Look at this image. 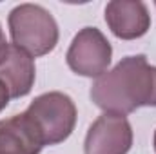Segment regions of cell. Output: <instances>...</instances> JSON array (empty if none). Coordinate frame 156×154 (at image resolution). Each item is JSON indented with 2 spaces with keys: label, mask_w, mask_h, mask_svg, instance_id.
<instances>
[{
  "label": "cell",
  "mask_w": 156,
  "mask_h": 154,
  "mask_svg": "<svg viewBox=\"0 0 156 154\" xmlns=\"http://www.w3.org/2000/svg\"><path fill=\"white\" fill-rule=\"evenodd\" d=\"M153 145H154V151H156V131H154V138H153Z\"/></svg>",
  "instance_id": "8fae6325"
},
{
  "label": "cell",
  "mask_w": 156,
  "mask_h": 154,
  "mask_svg": "<svg viewBox=\"0 0 156 154\" xmlns=\"http://www.w3.org/2000/svg\"><path fill=\"white\" fill-rule=\"evenodd\" d=\"M91 100L104 113L131 114L140 107H156V65L145 54L125 56L94 80Z\"/></svg>",
  "instance_id": "6da1fadb"
},
{
  "label": "cell",
  "mask_w": 156,
  "mask_h": 154,
  "mask_svg": "<svg viewBox=\"0 0 156 154\" xmlns=\"http://www.w3.org/2000/svg\"><path fill=\"white\" fill-rule=\"evenodd\" d=\"M44 143L24 114L0 120V154H40Z\"/></svg>",
  "instance_id": "ba28073f"
},
{
  "label": "cell",
  "mask_w": 156,
  "mask_h": 154,
  "mask_svg": "<svg viewBox=\"0 0 156 154\" xmlns=\"http://www.w3.org/2000/svg\"><path fill=\"white\" fill-rule=\"evenodd\" d=\"M154 5H156V2H154Z\"/></svg>",
  "instance_id": "7c38bea8"
},
{
  "label": "cell",
  "mask_w": 156,
  "mask_h": 154,
  "mask_svg": "<svg viewBox=\"0 0 156 154\" xmlns=\"http://www.w3.org/2000/svg\"><path fill=\"white\" fill-rule=\"evenodd\" d=\"M133 145V127L122 114L104 113L87 131L83 154H127Z\"/></svg>",
  "instance_id": "5b68a950"
},
{
  "label": "cell",
  "mask_w": 156,
  "mask_h": 154,
  "mask_svg": "<svg viewBox=\"0 0 156 154\" xmlns=\"http://www.w3.org/2000/svg\"><path fill=\"white\" fill-rule=\"evenodd\" d=\"M35 60L15 44L0 49V82L7 87L11 98L27 96L35 85Z\"/></svg>",
  "instance_id": "8992f818"
},
{
  "label": "cell",
  "mask_w": 156,
  "mask_h": 154,
  "mask_svg": "<svg viewBox=\"0 0 156 154\" xmlns=\"http://www.w3.org/2000/svg\"><path fill=\"white\" fill-rule=\"evenodd\" d=\"M105 22L116 38L136 40L149 31L151 15L140 0H113L105 5Z\"/></svg>",
  "instance_id": "52a82bcc"
},
{
  "label": "cell",
  "mask_w": 156,
  "mask_h": 154,
  "mask_svg": "<svg viewBox=\"0 0 156 154\" xmlns=\"http://www.w3.org/2000/svg\"><path fill=\"white\" fill-rule=\"evenodd\" d=\"M111 58L113 47L98 27L80 29L66 54L69 69L85 78H98L107 73Z\"/></svg>",
  "instance_id": "277c9868"
},
{
  "label": "cell",
  "mask_w": 156,
  "mask_h": 154,
  "mask_svg": "<svg viewBox=\"0 0 156 154\" xmlns=\"http://www.w3.org/2000/svg\"><path fill=\"white\" fill-rule=\"evenodd\" d=\"M7 42H5V37H4V31H2V26H0V49L5 45Z\"/></svg>",
  "instance_id": "30bf717a"
},
{
  "label": "cell",
  "mask_w": 156,
  "mask_h": 154,
  "mask_svg": "<svg viewBox=\"0 0 156 154\" xmlns=\"http://www.w3.org/2000/svg\"><path fill=\"white\" fill-rule=\"evenodd\" d=\"M9 100H11V96H9V91H7V87L0 82V113L7 107V103H9Z\"/></svg>",
  "instance_id": "9c48e42d"
},
{
  "label": "cell",
  "mask_w": 156,
  "mask_h": 154,
  "mask_svg": "<svg viewBox=\"0 0 156 154\" xmlns=\"http://www.w3.org/2000/svg\"><path fill=\"white\" fill-rule=\"evenodd\" d=\"M44 147L66 142L76 125V105L66 93L51 91L37 96L24 111Z\"/></svg>",
  "instance_id": "3957f363"
},
{
  "label": "cell",
  "mask_w": 156,
  "mask_h": 154,
  "mask_svg": "<svg viewBox=\"0 0 156 154\" xmlns=\"http://www.w3.org/2000/svg\"><path fill=\"white\" fill-rule=\"evenodd\" d=\"M7 24L13 44L33 58L49 54L58 44V24L55 16L38 4H20L13 7Z\"/></svg>",
  "instance_id": "7a4b0ae2"
}]
</instances>
